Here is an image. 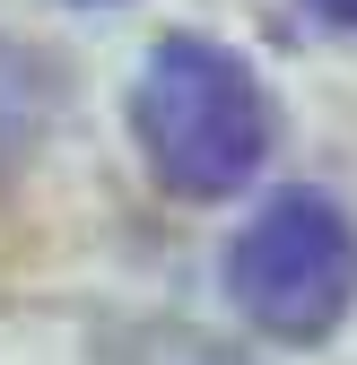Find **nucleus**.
<instances>
[{
  "instance_id": "obj_2",
  "label": "nucleus",
  "mask_w": 357,
  "mask_h": 365,
  "mask_svg": "<svg viewBox=\"0 0 357 365\" xmlns=\"http://www.w3.org/2000/svg\"><path fill=\"white\" fill-rule=\"evenodd\" d=\"M227 287L271 339H323L357 296V226L323 192H279L227 244Z\"/></svg>"
},
{
  "instance_id": "obj_3",
  "label": "nucleus",
  "mask_w": 357,
  "mask_h": 365,
  "mask_svg": "<svg viewBox=\"0 0 357 365\" xmlns=\"http://www.w3.org/2000/svg\"><path fill=\"white\" fill-rule=\"evenodd\" d=\"M44 122H53V70L18 43H0V165H18Z\"/></svg>"
},
{
  "instance_id": "obj_4",
  "label": "nucleus",
  "mask_w": 357,
  "mask_h": 365,
  "mask_svg": "<svg viewBox=\"0 0 357 365\" xmlns=\"http://www.w3.org/2000/svg\"><path fill=\"white\" fill-rule=\"evenodd\" d=\"M131 365H244V356L209 348V339H192V331H157V339L131 348Z\"/></svg>"
},
{
  "instance_id": "obj_1",
  "label": "nucleus",
  "mask_w": 357,
  "mask_h": 365,
  "mask_svg": "<svg viewBox=\"0 0 357 365\" xmlns=\"http://www.w3.org/2000/svg\"><path fill=\"white\" fill-rule=\"evenodd\" d=\"M131 130H140L149 174L166 192L227 200L271 157V96H261V78L236 53H218L201 35H166L149 53V70H140Z\"/></svg>"
},
{
  "instance_id": "obj_5",
  "label": "nucleus",
  "mask_w": 357,
  "mask_h": 365,
  "mask_svg": "<svg viewBox=\"0 0 357 365\" xmlns=\"http://www.w3.org/2000/svg\"><path fill=\"white\" fill-rule=\"evenodd\" d=\"M323 9H331V18H348V26H357V0H323Z\"/></svg>"
}]
</instances>
